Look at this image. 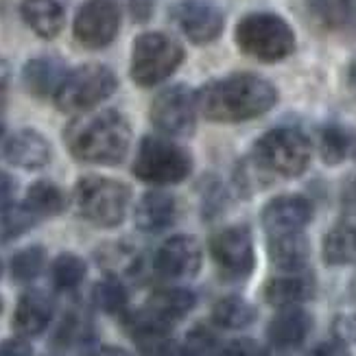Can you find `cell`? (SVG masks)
I'll return each mask as SVG.
<instances>
[{
	"label": "cell",
	"mask_w": 356,
	"mask_h": 356,
	"mask_svg": "<svg viewBox=\"0 0 356 356\" xmlns=\"http://www.w3.org/2000/svg\"><path fill=\"white\" fill-rule=\"evenodd\" d=\"M277 103L271 81L252 72H236L208 81L197 92V105L212 122H245L267 114Z\"/></svg>",
	"instance_id": "1"
},
{
	"label": "cell",
	"mask_w": 356,
	"mask_h": 356,
	"mask_svg": "<svg viewBox=\"0 0 356 356\" xmlns=\"http://www.w3.org/2000/svg\"><path fill=\"white\" fill-rule=\"evenodd\" d=\"M70 156L86 164H120L131 145V125L118 110L74 118L64 131Z\"/></svg>",
	"instance_id": "2"
},
{
	"label": "cell",
	"mask_w": 356,
	"mask_h": 356,
	"mask_svg": "<svg viewBox=\"0 0 356 356\" xmlns=\"http://www.w3.org/2000/svg\"><path fill=\"white\" fill-rule=\"evenodd\" d=\"M74 208L97 227H116L125 221L131 191L127 184L103 175H86L74 184Z\"/></svg>",
	"instance_id": "3"
},
{
	"label": "cell",
	"mask_w": 356,
	"mask_h": 356,
	"mask_svg": "<svg viewBox=\"0 0 356 356\" xmlns=\"http://www.w3.org/2000/svg\"><path fill=\"white\" fill-rule=\"evenodd\" d=\"M234 38L238 49L258 61H273L286 59L296 51V33L284 18L267 11L247 13L236 24Z\"/></svg>",
	"instance_id": "4"
},
{
	"label": "cell",
	"mask_w": 356,
	"mask_h": 356,
	"mask_svg": "<svg viewBox=\"0 0 356 356\" xmlns=\"http://www.w3.org/2000/svg\"><path fill=\"white\" fill-rule=\"evenodd\" d=\"M313 149L308 138L293 127L267 131L252 151V162L262 173L280 177H300L311 164Z\"/></svg>",
	"instance_id": "5"
},
{
	"label": "cell",
	"mask_w": 356,
	"mask_h": 356,
	"mask_svg": "<svg viewBox=\"0 0 356 356\" xmlns=\"http://www.w3.org/2000/svg\"><path fill=\"white\" fill-rule=\"evenodd\" d=\"M193 173V156L164 136H145L134 158V175L147 184H179Z\"/></svg>",
	"instance_id": "6"
},
{
	"label": "cell",
	"mask_w": 356,
	"mask_h": 356,
	"mask_svg": "<svg viewBox=\"0 0 356 356\" xmlns=\"http://www.w3.org/2000/svg\"><path fill=\"white\" fill-rule=\"evenodd\" d=\"M184 61V49L171 35L160 31L138 35L131 49V79L140 88H151L166 81Z\"/></svg>",
	"instance_id": "7"
},
{
	"label": "cell",
	"mask_w": 356,
	"mask_h": 356,
	"mask_svg": "<svg viewBox=\"0 0 356 356\" xmlns=\"http://www.w3.org/2000/svg\"><path fill=\"white\" fill-rule=\"evenodd\" d=\"M116 88L118 79L112 68L103 64H83L66 72L53 99L61 112L81 114L110 99Z\"/></svg>",
	"instance_id": "8"
},
{
	"label": "cell",
	"mask_w": 356,
	"mask_h": 356,
	"mask_svg": "<svg viewBox=\"0 0 356 356\" xmlns=\"http://www.w3.org/2000/svg\"><path fill=\"white\" fill-rule=\"evenodd\" d=\"M210 254L225 280L238 282L250 277L256 267L254 238L247 225H229L210 241Z\"/></svg>",
	"instance_id": "9"
},
{
	"label": "cell",
	"mask_w": 356,
	"mask_h": 356,
	"mask_svg": "<svg viewBox=\"0 0 356 356\" xmlns=\"http://www.w3.org/2000/svg\"><path fill=\"white\" fill-rule=\"evenodd\" d=\"M197 92L188 86H171L162 90L151 103V122L166 136H191L197 125Z\"/></svg>",
	"instance_id": "10"
},
{
	"label": "cell",
	"mask_w": 356,
	"mask_h": 356,
	"mask_svg": "<svg viewBox=\"0 0 356 356\" xmlns=\"http://www.w3.org/2000/svg\"><path fill=\"white\" fill-rule=\"evenodd\" d=\"M120 29V9L116 0H86L74 15V40L86 49H105Z\"/></svg>",
	"instance_id": "11"
},
{
	"label": "cell",
	"mask_w": 356,
	"mask_h": 356,
	"mask_svg": "<svg viewBox=\"0 0 356 356\" xmlns=\"http://www.w3.org/2000/svg\"><path fill=\"white\" fill-rule=\"evenodd\" d=\"M171 15L193 44H210L223 31V13L210 0H179Z\"/></svg>",
	"instance_id": "12"
},
{
	"label": "cell",
	"mask_w": 356,
	"mask_h": 356,
	"mask_svg": "<svg viewBox=\"0 0 356 356\" xmlns=\"http://www.w3.org/2000/svg\"><path fill=\"white\" fill-rule=\"evenodd\" d=\"M201 267V245L195 236L177 234L164 241L153 256V269L164 280H186Z\"/></svg>",
	"instance_id": "13"
},
{
	"label": "cell",
	"mask_w": 356,
	"mask_h": 356,
	"mask_svg": "<svg viewBox=\"0 0 356 356\" xmlns=\"http://www.w3.org/2000/svg\"><path fill=\"white\" fill-rule=\"evenodd\" d=\"M313 219V204L302 195H282L271 199L262 210V225L269 236L302 232Z\"/></svg>",
	"instance_id": "14"
},
{
	"label": "cell",
	"mask_w": 356,
	"mask_h": 356,
	"mask_svg": "<svg viewBox=\"0 0 356 356\" xmlns=\"http://www.w3.org/2000/svg\"><path fill=\"white\" fill-rule=\"evenodd\" d=\"M197 304L195 293L188 289H160L149 298L143 311H138V315L145 317L147 321L156 323V326L171 330L173 323L184 319Z\"/></svg>",
	"instance_id": "15"
},
{
	"label": "cell",
	"mask_w": 356,
	"mask_h": 356,
	"mask_svg": "<svg viewBox=\"0 0 356 356\" xmlns=\"http://www.w3.org/2000/svg\"><path fill=\"white\" fill-rule=\"evenodd\" d=\"M311 328V315L298 306H286L269 321L267 339L277 352H293L306 341Z\"/></svg>",
	"instance_id": "16"
},
{
	"label": "cell",
	"mask_w": 356,
	"mask_h": 356,
	"mask_svg": "<svg viewBox=\"0 0 356 356\" xmlns=\"http://www.w3.org/2000/svg\"><path fill=\"white\" fill-rule=\"evenodd\" d=\"M55 306L53 300L44 291L31 289L22 293L13 311V330L20 337H38L42 334L53 319Z\"/></svg>",
	"instance_id": "17"
},
{
	"label": "cell",
	"mask_w": 356,
	"mask_h": 356,
	"mask_svg": "<svg viewBox=\"0 0 356 356\" xmlns=\"http://www.w3.org/2000/svg\"><path fill=\"white\" fill-rule=\"evenodd\" d=\"M3 151L13 166L26 168V171H38L51 162V143L35 129L15 131L7 138Z\"/></svg>",
	"instance_id": "18"
},
{
	"label": "cell",
	"mask_w": 356,
	"mask_h": 356,
	"mask_svg": "<svg viewBox=\"0 0 356 356\" xmlns=\"http://www.w3.org/2000/svg\"><path fill=\"white\" fill-rule=\"evenodd\" d=\"M177 199L164 191H149L136 204L134 219L140 232L158 234V232L171 227L177 219Z\"/></svg>",
	"instance_id": "19"
},
{
	"label": "cell",
	"mask_w": 356,
	"mask_h": 356,
	"mask_svg": "<svg viewBox=\"0 0 356 356\" xmlns=\"http://www.w3.org/2000/svg\"><path fill=\"white\" fill-rule=\"evenodd\" d=\"M66 72L68 70L64 66V61L57 57L51 55L33 57L22 68V81L24 88L35 99H46V97H55V92L59 90L61 81H64Z\"/></svg>",
	"instance_id": "20"
},
{
	"label": "cell",
	"mask_w": 356,
	"mask_h": 356,
	"mask_svg": "<svg viewBox=\"0 0 356 356\" xmlns=\"http://www.w3.org/2000/svg\"><path fill=\"white\" fill-rule=\"evenodd\" d=\"M22 18L35 35L53 40L61 33L66 9L61 0H22Z\"/></svg>",
	"instance_id": "21"
},
{
	"label": "cell",
	"mask_w": 356,
	"mask_h": 356,
	"mask_svg": "<svg viewBox=\"0 0 356 356\" xmlns=\"http://www.w3.org/2000/svg\"><path fill=\"white\" fill-rule=\"evenodd\" d=\"M267 304L286 308V306H298L315 296V280L311 275H300L298 271L293 275L282 277H271V280L262 289Z\"/></svg>",
	"instance_id": "22"
},
{
	"label": "cell",
	"mask_w": 356,
	"mask_h": 356,
	"mask_svg": "<svg viewBox=\"0 0 356 356\" xmlns=\"http://www.w3.org/2000/svg\"><path fill=\"white\" fill-rule=\"evenodd\" d=\"M311 256V245L302 232H291V234L269 236V258L282 271L296 273L302 271Z\"/></svg>",
	"instance_id": "23"
},
{
	"label": "cell",
	"mask_w": 356,
	"mask_h": 356,
	"mask_svg": "<svg viewBox=\"0 0 356 356\" xmlns=\"http://www.w3.org/2000/svg\"><path fill=\"white\" fill-rule=\"evenodd\" d=\"M319 153L326 164L356 160V129L330 122L319 131Z\"/></svg>",
	"instance_id": "24"
},
{
	"label": "cell",
	"mask_w": 356,
	"mask_h": 356,
	"mask_svg": "<svg viewBox=\"0 0 356 356\" xmlns=\"http://www.w3.org/2000/svg\"><path fill=\"white\" fill-rule=\"evenodd\" d=\"M313 18L330 31L356 29V0H306Z\"/></svg>",
	"instance_id": "25"
},
{
	"label": "cell",
	"mask_w": 356,
	"mask_h": 356,
	"mask_svg": "<svg viewBox=\"0 0 356 356\" xmlns=\"http://www.w3.org/2000/svg\"><path fill=\"white\" fill-rule=\"evenodd\" d=\"M321 252L330 267L352 265L356 260V227L341 219V223H337L323 238Z\"/></svg>",
	"instance_id": "26"
},
{
	"label": "cell",
	"mask_w": 356,
	"mask_h": 356,
	"mask_svg": "<svg viewBox=\"0 0 356 356\" xmlns=\"http://www.w3.org/2000/svg\"><path fill=\"white\" fill-rule=\"evenodd\" d=\"M256 308L238 298V296H227V298H221L212 306V319L219 328H225V330H243L247 326H252L256 321Z\"/></svg>",
	"instance_id": "27"
},
{
	"label": "cell",
	"mask_w": 356,
	"mask_h": 356,
	"mask_svg": "<svg viewBox=\"0 0 356 356\" xmlns=\"http://www.w3.org/2000/svg\"><path fill=\"white\" fill-rule=\"evenodd\" d=\"M24 204L38 219H49V216H57L66 208V197L57 184L42 179L31 184V188L26 191L24 197Z\"/></svg>",
	"instance_id": "28"
},
{
	"label": "cell",
	"mask_w": 356,
	"mask_h": 356,
	"mask_svg": "<svg viewBox=\"0 0 356 356\" xmlns=\"http://www.w3.org/2000/svg\"><path fill=\"white\" fill-rule=\"evenodd\" d=\"M92 300H95V306L99 311L107 315H122L129 304L127 289L116 275H107L103 280H99L95 289H92Z\"/></svg>",
	"instance_id": "29"
},
{
	"label": "cell",
	"mask_w": 356,
	"mask_h": 356,
	"mask_svg": "<svg viewBox=\"0 0 356 356\" xmlns=\"http://www.w3.org/2000/svg\"><path fill=\"white\" fill-rule=\"evenodd\" d=\"M86 273H88V267H86L83 258H79L76 254H70V252L59 254L53 262V267H51L53 284L59 291L79 289L81 282L86 280Z\"/></svg>",
	"instance_id": "30"
},
{
	"label": "cell",
	"mask_w": 356,
	"mask_h": 356,
	"mask_svg": "<svg viewBox=\"0 0 356 356\" xmlns=\"http://www.w3.org/2000/svg\"><path fill=\"white\" fill-rule=\"evenodd\" d=\"M40 219L26 208V204H7L0 208V241H13L33 227Z\"/></svg>",
	"instance_id": "31"
},
{
	"label": "cell",
	"mask_w": 356,
	"mask_h": 356,
	"mask_svg": "<svg viewBox=\"0 0 356 356\" xmlns=\"http://www.w3.org/2000/svg\"><path fill=\"white\" fill-rule=\"evenodd\" d=\"M46 250L42 245H29L11 258V275L15 282H31L44 271Z\"/></svg>",
	"instance_id": "32"
},
{
	"label": "cell",
	"mask_w": 356,
	"mask_h": 356,
	"mask_svg": "<svg viewBox=\"0 0 356 356\" xmlns=\"http://www.w3.org/2000/svg\"><path fill=\"white\" fill-rule=\"evenodd\" d=\"M216 352V339L214 334L199 326V328H193L188 332V337H186V341L179 350L173 352V356H214Z\"/></svg>",
	"instance_id": "33"
},
{
	"label": "cell",
	"mask_w": 356,
	"mask_h": 356,
	"mask_svg": "<svg viewBox=\"0 0 356 356\" xmlns=\"http://www.w3.org/2000/svg\"><path fill=\"white\" fill-rule=\"evenodd\" d=\"M216 356H265V352L254 339H234L216 352Z\"/></svg>",
	"instance_id": "34"
},
{
	"label": "cell",
	"mask_w": 356,
	"mask_h": 356,
	"mask_svg": "<svg viewBox=\"0 0 356 356\" xmlns=\"http://www.w3.org/2000/svg\"><path fill=\"white\" fill-rule=\"evenodd\" d=\"M0 356H33V348L24 337L0 341Z\"/></svg>",
	"instance_id": "35"
},
{
	"label": "cell",
	"mask_w": 356,
	"mask_h": 356,
	"mask_svg": "<svg viewBox=\"0 0 356 356\" xmlns=\"http://www.w3.org/2000/svg\"><path fill=\"white\" fill-rule=\"evenodd\" d=\"M343 221L356 227V177L350 179L343 193Z\"/></svg>",
	"instance_id": "36"
},
{
	"label": "cell",
	"mask_w": 356,
	"mask_h": 356,
	"mask_svg": "<svg viewBox=\"0 0 356 356\" xmlns=\"http://www.w3.org/2000/svg\"><path fill=\"white\" fill-rule=\"evenodd\" d=\"M127 7H129V13L134 15V20L138 22H145L151 18L153 13V0H125Z\"/></svg>",
	"instance_id": "37"
},
{
	"label": "cell",
	"mask_w": 356,
	"mask_h": 356,
	"mask_svg": "<svg viewBox=\"0 0 356 356\" xmlns=\"http://www.w3.org/2000/svg\"><path fill=\"white\" fill-rule=\"evenodd\" d=\"M306 356H350L348 348L339 341H328V343H319L317 348H313Z\"/></svg>",
	"instance_id": "38"
},
{
	"label": "cell",
	"mask_w": 356,
	"mask_h": 356,
	"mask_svg": "<svg viewBox=\"0 0 356 356\" xmlns=\"http://www.w3.org/2000/svg\"><path fill=\"white\" fill-rule=\"evenodd\" d=\"M13 193H15V179L9 173L0 171V208L9 204Z\"/></svg>",
	"instance_id": "39"
},
{
	"label": "cell",
	"mask_w": 356,
	"mask_h": 356,
	"mask_svg": "<svg viewBox=\"0 0 356 356\" xmlns=\"http://www.w3.org/2000/svg\"><path fill=\"white\" fill-rule=\"evenodd\" d=\"M5 112H7V83L0 76V140H3L5 134Z\"/></svg>",
	"instance_id": "40"
},
{
	"label": "cell",
	"mask_w": 356,
	"mask_h": 356,
	"mask_svg": "<svg viewBox=\"0 0 356 356\" xmlns=\"http://www.w3.org/2000/svg\"><path fill=\"white\" fill-rule=\"evenodd\" d=\"M95 356H131L127 350H122V348H112V346H105L101 348Z\"/></svg>",
	"instance_id": "41"
},
{
	"label": "cell",
	"mask_w": 356,
	"mask_h": 356,
	"mask_svg": "<svg viewBox=\"0 0 356 356\" xmlns=\"http://www.w3.org/2000/svg\"><path fill=\"white\" fill-rule=\"evenodd\" d=\"M348 83H350V90L356 95V61H352V66L348 68Z\"/></svg>",
	"instance_id": "42"
},
{
	"label": "cell",
	"mask_w": 356,
	"mask_h": 356,
	"mask_svg": "<svg viewBox=\"0 0 356 356\" xmlns=\"http://www.w3.org/2000/svg\"><path fill=\"white\" fill-rule=\"evenodd\" d=\"M0 275H3V262H0Z\"/></svg>",
	"instance_id": "43"
}]
</instances>
